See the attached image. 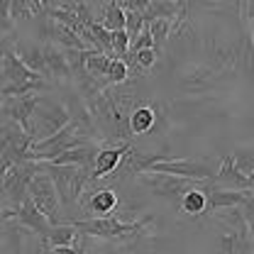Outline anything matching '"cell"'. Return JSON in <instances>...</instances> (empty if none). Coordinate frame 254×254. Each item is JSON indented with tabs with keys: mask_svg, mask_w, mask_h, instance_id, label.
<instances>
[{
	"mask_svg": "<svg viewBox=\"0 0 254 254\" xmlns=\"http://www.w3.org/2000/svg\"><path fill=\"white\" fill-rule=\"evenodd\" d=\"M127 76H129L127 66L120 62V59H115V57H113L110 68H108V73H105V86H118V83H125Z\"/></svg>",
	"mask_w": 254,
	"mask_h": 254,
	"instance_id": "603a6c76",
	"label": "cell"
},
{
	"mask_svg": "<svg viewBox=\"0 0 254 254\" xmlns=\"http://www.w3.org/2000/svg\"><path fill=\"white\" fill-rule=\"evenodd\" d=\"M213 179H215L218 184H222V186H230L232 190H252V179L242 176V174L235 169V164H232L230 157H225L220 161V166H218V171H215Z\"/></svg>",
	"mask_w": 254,
	"mask_h": 254,
	"instance_id": "5bb4252c",
	"label": "cell"
},
{
	"mask_svg": "<svg viewBox=\"0 0 254 254\" xmlns=\"http://www.w3.org/2000/svg\"><path fill=\"white\" fill-rule=\"evenodd\" d=\"M49 254H81V250L76 245H71V247H54V250H49Z\"/></svg>",
	"mask_w": 254,
	"mask_h": 254,
	"instance_id": "83f0119b",
	"label": "cell"
},
{
	"mask_svg": "<svg viewBox=\"0 0 254 254\" xmlns=\"http://www.w3.org/2000/svg\"><path fill=\"white\" fill-rule=\"evenodd\" d=\"M37 15H42V2H27V0H12L10 2V20H12V25L32 20Z\"/></svg>",
	"mask_w": 254,
	"mask_h": 254,
	"instance_id": "ffe728a7",
	"label": "cell"
},
{
	"mask_svg": "<svg viewBox=\"0 0 254 254\" xmlns=\"http://www.w3.org/2000/svg\"><path fill=\"white\" fill-rule=\"evenodd\" d=\"M154 127H157V105H139L127 118V129L132 134H149Z\"/></svg>",
	"mask_w": 254,
	"mask_h": 254,
	"instance_id": "9a60e30c",
	"label": "cell"
},
{
	"mask_svg": "<svg viewBox=\"0 0 254 254\" xmlns=\"http://www.w3.org/2000/svg\"><path fill=\"white\" fill-rule=\"evenodd\" d=\"M142 49H152V37H149V30H147V25H144V30L139 32L132 42H129V49L127 52H142Z\"/></svg>",
	"mask_w": 254,
	"mask_h": 254,
	"instance_id": "484cf974",
	"label": "cell"
},
{
	"mask_svg": "<svg viewBox=\"0 0 254 254\" xmlns=\"http://www.w3.org/2000/svg\"><path fill=\"white\" fill-rule=\"evenodd\" d=\"M12 220L17 222L20 227H27V230H32L34 235H39V240H44L47 237V232L52 230V222L47 220L34 205H32L30 198H25L15 210H12Z\"/></svg>",
	"mask_w": 254,
	"mask_h": 254,
	"instance_id": "30bf717a",
	"label": "cell"
},
{
	"mask_svg": "<svg viewBox=\"0 0 254 254\" xmlns=\"http://www.w3.org/2000/svg\"><path fill=\"white\" fill-rule=\"evenodd\" d=\"M12 54L22 62L25 68L44 78V54H42V42L37 39H12ZM49 83V81H47Z\"/></svg>",
	"mask_w": 254,
	"mask_h": 254,
	"instance_id": "9c48e42d",
	"label": "cell"
},
{
	"mask_svg": "<svg viewBox=\"0 0 254 254\" xmlns=\"http://www.w3.org/2000/svg\"><path fill=\"white\" fill-rule=\"evenodd\" d=\"M42 54H44V81H68L71 78V68L62 49L42 42Z\"/></svg>",
	"mask_w": 254,
	"mask_h": 254,
	"instance_id": "8fae6325",
	"label": "cell"
},
{
	"mask_svg": "<svg viewBox=\"0 0 254 254\" xmlns=\"http://www.w3.org/2000/svg\"><path fill=\"white\" fill-rule=\"evenodd\" d=\"M110 49H113V57H115V59H120L123 54H127V49H129V37H127L125 30L110 32Z\"/></svg>",
	"mask_w": 254,
	"mask_h": 254,
	"instance_id": "d4e9b609",
	"label": "cell"
},
{
	"mask_svg": "<svg viewBox=\"0 0 254 254\" xmlns=\"http://www.w3.org/2000/svg\"><path fill=\"white\" fill-rule=\"evenodd\" d=\"M76 227L71 222H62V225H52V230L47 232V237L42 240L47 250H54V247H71L76 245Z\"/></svg>",
	"mask_w": 254,
	"mask_h": 254,
	"instance_id": "e0dca14e",
	"label": "cell"
},
{
	"mask_svg": "<svg viewBox=\"0 0 254 254\" xmlns=\"http://www.w3.org/2000/svg\"><path fill=\"white\" fill-rule=\"evenodd\" d=\"M7 220H12V210L2 203V198H0V225L2 222H7Z\"/></svg>",
	"mask_w": 254,
	"mask_h": 254,
	"instance_id": "f1b7e54d",
	"label": "cell"
},
{
	"mask_svg": "<svg viewBox=\"0 0 254 254\" xmlns=\"http://www.w3.org/2000/svg\"><path fill=\"white\" fill-rule=\"evenodd\" d=\"M68 123H71V110L64 105L62 100H57L52 95H39L30 120L25 125V134L32 139V144H37V142L57 134Z\"/></svg>",
	"mask_w": 254,
	"mask_h": 254,
	"instance_id": "6da1fadb",
	"label": "cell"
},
{
	"mask_svg": "<svg viewBox=\"0 0 254 254\" xmlns=\"http://www.w3.org/2000/svg\"><path fill=\"white\" fill-rule=\"evenodd\" d=\"M230 159H232L235 169H237L242 176L252 179V174H254V157H252V152H235V154H230Z\"/></svg>",
	"mask_w": 254,
	"mask_h": 254,
	"instance_id": "cb8c5ba5",
	"label": "cell"
},
{
	"mask_svg": "<svg viewBox=\"0 0 254 254\" xmlns=\"http://www.w3.org/2000/svg\"><path fill=\"white\" fill-rule=\"evenodd\" d=\"M27 198L32 200V205L52 222V225H62V203H59V195H57V189L49 179V174L42 169L32 176L30 186H27Z\"/></svg>",
	"mask_w": 254,
	"mask_h": 254,
	"instance_id": "5b68a950",
	"label": "cell"
},
{
	"mask_svg": "<svg viewBox=\"0 0 254 254\" xmlns=\"http://www.w3.org/2000/svg\"><path fill=\"white\" fill-rule=\"evenodd\" d=\"M222 252L227 254H250L252 252V240H250V227H240L230 235L220 237Z\"/></svg>",
	"mask_w": 254,
	"mask_h": 254,
	"instance_id": "ac0fdd59",
	"label": "cell"
},
{
	"mask_svg": "<svg viewBox=\"0 0 254 254\" xmlns=\"http://www.w3.org/2000/svg\"><path fill=\"white\" fill-rule=\"evenodd\" d=\"M95 154H98V144H83V147L66 149V152H62L59 157H54L47 164H54V166H78V169H91L93 171Z\"/></svg>",
	"mask_w": 254,
	"mask_h": 254,
	"instance_id": "7c38bea8",
	"label": "cell"
},
{
	"mask_svg": "<svg viewBox=\"0 0 254 254\" xmlns=\"http://www.w3.org/2000/svg\"><path fill=\"white\" fill-rule=\"evenodd\" d=\"M37 171H42V164H37V161H20L5 171V176L0 181V193H2L0 198L10 210H15L27 198V186Z\"/></svg>",
	"mask_w": 254,
	"mask_h": 254,
	"instance_id": "277c9868",
	"label": "cell"
},
{
	"mask_svg": "<svg viewBox=\"0 0 254 254\" xmlns=\"http://www.w3.org/2000/svg\"><path fill=\"white\" fill-rule=\"evenodd\" d=\"M15 30L12 20H10V2L7 0H0V37L2 34H10Z\"/></svg>",
	"mask_w": 254,
	"mask_h": 254,
	"instance_id": "4316f807",
	"label": "cell"
},
{
	"mask_svg": "<svg viewBox=\"0 0 254 254\" xmlns=\"http://www.w3.org/2000/svg\"><path fill=\"white\" fill-rule=\"evenodd\" d=\"M181 208L190 213V215H200V213H205V193L198 189H190L184 193V198H181Z\"/></svg>",
	"mask_w": 254,
	"mask_h": 254,
	"instance_id": "7402d4cb",
	"label": "cell"
},
{
	"mask_svg": "<svg viewBox=\"0 0 254 254\" xmlns=\"http://www.w3.org/2000/svg\"><path fill=\"white\" fill-rule=\"evenodd\" d=\"M127 154H129V144H127L125 139L113 142V144L98 149L93 171H91V181H100V179L110 176L118 166H123V157H127Z\"/></svg>",
	"mask_w": 254,
	"mask_h": 254,
	"instance_id": "52a82bcc",
	"label": "cell"
},
{
	"mask_svg": "<svg viewBox=\"0 0 254 254\" xmlns=\"http://www.w3.org/2000/svg\"><path fill=\"white\" fill-rule=\"evenodd\" d=\"M42 169L49 174L59 203L66 208H73L78 198L83 195V189L91 184V169H78V166H54V164H42Z\"/></svg>",
	"mask_w": 254,
	"mask_h": 254,
	"instance_id": "7a4b0ae2",
	"label": "cell"
},
{
	"mask_svg": "<svg viewBox=\"0 0 254 254\" xmlns=\"http://www.w3.org/2000/svg\"><path fill=\"white\" fill-rule=\"evenodd\" d=\"M205 193V213L213 210H230L252 203V190H232V189H203Z\"/></svg>",
	"mask_w": 254,
	"mask_h": 254,
	"instance_id": "ba28073f",
	"label": "cell"
},
{
	"mask_svg": "<svg viewBox=\"0 0 254 254\" xmlns=\"http://www.w3.org/2000/svg\"><path fill=\"white\" fill-rule=\"evenodd\" d=\"M218 166H210L205 161H189V159H154L142 174H164L174 179L186 181H208L213 179Z\"/></svg>",
	"mask_w": 254,
	"mask_h": 254,
	"instance_id": "8992f818",
	"label": "cell"
},
{
	"mask_svg": "<svg viewBox=\"0 0 254 254\" xmlns=\"http://www.w3.org/2000/svg\"><path fill=\"white\" fill-rule=\"evenodd\" d=\"M181 7H184V2H169V0H152V2H147V5H144V10H142L144 25H147V22H152V20H169V22H174V20L179 17Z\"/></svg>",
	"mask_w": 254,
	"mask_h": 254,
	"instance_id": "2e32d148",
	"label": "cell"
},
{
	"mask_svg": "<svg viewBox=\"0 0 254 254\" xmlns=\"http://www.w3.org/2000/svg\"><path fill=\"white\" fill-rule=\"evenodd\" d=\"M147 30L152 37V49L161 54L166 47V39L171 37V22L169 20H152V22H147Z\"/></svg>",
	"mask_w": 254,
	"mask_h": 254,
	"instance_id": "44dd1931",
	"label": "cell"
},
{
	"mask_svg": "<svg viewBox=\"0 0 254 254\" xmlns=\"http://www.w3.org/2000/svg\"><path fill=\"white\" fill-rule=\"evenodd\" d=\"M120 205V198L118 193L110 189H100V190H93L86 200V210L93 215V218H108L115 208Z\"/></svg>",
	"mask_w": 254,
	"mask_h": 254,
	"instance_id": "4fadbf2b",
	"label": "cell"
},
{
	"mask_svg": "<svg viewBox=\"0 0 254 254\" xmlns=\"http://www.w3.org/2000/svg\"><path fill=\"white\" fill-rule=\"evenodd\" d=\"M103 15H100V27L105 32H118V30H125V12L120 7V2H105L103 5Z\"/></svg>",
	"mask_w": 254,
	"mask_h": 254,
	"instance_id": "d6986e66",
	"label": "cell"
},
{
	"mask_svg": "<svg viewBox=\"0 0 254 254\" xmlns=\"http://www.w3.org/2000/svg\"><path fill=\"white\" fill-rule=\"evenodd\" d=\"M71 225L81 235L100 237V240H108V242H125V240L139 235L144 230V222H123L118 218H113V215H108V218H91V220H76Z\"/></svg>",
	"mask_w": 254,
	"mask_h": 254,
	"instance_id": "3957f363",
	"label": "cell"
}]
</instances>
